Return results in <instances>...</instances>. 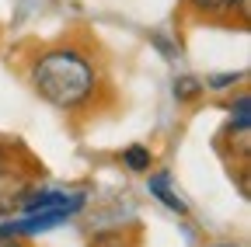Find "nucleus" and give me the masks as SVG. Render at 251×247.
Listing matches in <instances>:
<instances>
[{"label":"nucleus","mask_w":251,"mask_h":247,"mask_svg":"<svg viewBox=\"0 0 251 247\" xmlns=\"http://www.w3.org/2000/svg\"><path fill=\"white\" fill-rule=\"evenodd\" d=\"M28 77H31L35 94L59 112L87 108L94 90H98V67L77 45H52L39 52Z\"/></svg>","instance_id":"obj_1"},{"label":"nucleus","mask_w":251,"mask_h":247,"mask_svg":"<svg viewBox=\"0 0 251 247\" xmlns=\"http://www.w3.org/2000/svg\"><path fill=\"white\" fill-rule=\"evenodd\" d=\"M227 11H230V14H237V18L248 24V18H251V0H230Z\"/></svg>","instance_id":"obj_9"},{"label":"nucleus","mask_w":251,"mask_h":247,"mask_svg":"<svg viewBox=\"0 0 251 247\" xmlns=\"http://www.w3.org/2000/svg\"><path fill=\"white\" fill-rule=\"evenodd\" d=\"M213 247H237V244H213Z\"/></svg>","instance_id":"obj_12"},{"label":"nucleus","mask_w":251,"mask_h":247,"mask_svg":"<svg viewBox=\"0 0 251 247\" xmlns=\"http://www.w3.org/2000/svg\"><path fill=\"white\" fill-rule=\"evenodd\" d=\"M28 188H31V178L18 164H4V167H0V220H7V216H14L21 209Z\"/></svg>","instance_id":"obj_2"},{"label":"nucleus","mask_w":251,"mask_h":247,"mask_svg":"<svg viewBox=\"0 0 251 247\" xmlns=\"http://www.w3.org/2000/svg\"><path fill=\"white\" fill-rule=\"evenodd\" d=\"M122 164L129 167L133 174H147L150 164H153V153H150V146H143V143H129V146L122 150Z\"/></svg>","instance_id":"obj_4"},{"label":"nucleus","mask_w":251,"mask_h":247,"mask_svg":"<svg viewBox=\"0 0 251 247\" xmlns=\"http://www.w3.org/2000/svg\"><path fill=\"white\" fill-rule=\"evenodd\" d=\"M227 108H230V133L248 136V129H251V98L241 94V98H234Z\"/></svg>","instance_id":"obj_5"},{"label":"nucleus","mask_w":251,"mask_h":247,"mask_svg":"<svg viewBox=\"0 0 251 247\" xmlns=\"http://www.w3.org/2000/svg\"><path fill=\"white\" fill-rule=\"evenodd\" d=\"M175 98L181 101V105H192V101H199L202 98V90H206V84L199 80V77H192V73H178V80H175Z\"/></svg>","instance_id":"obj_6"},{"label":"nucleus","mask_w":251,"mask_h":247,"mask_svg":"<svg viewBox=\"0 0 251 247\" xmlns=\"http://www.w3.org/2000/svg\"><path fill=\"white\" fill-rule=\"evenodd\" d=\"M0 247H28L21 237H7V233H0Z\"/></svg>","instance_id":"obj_10"},{"label":"nucleus","mask_w":251,"mask_h":247,"mask_svg":"<svg viewBox=\"0 0 251 247\" xmlns=\"http://www.w3.org/2000/svg\"><path fill=\"white\" fill-rule=\"evenodd\" d=\"M150 195H153L157 202H164V205H168L175 216H185V212H188V205H185V202H181V199L171 192V174H168V171H157V174H150Z\"/></svg>","instance_id":"obj_3"},{"label":"nucleus","mask_w":251,"mask_h":247,"mask_svg":"<svg viewBox=\"0 0 251 247\" xmlns=\"http://www.w3.org/2000/svg\"><path fill=\"white\" fill-rule=\"evenodd\" d=\"M4 164H14V157H11V146L0 143V167H4Z\"/></svg>","instance_id":"obj_11"},{"label":"nucleus","mask_w":251,"mask_h":247,"mask_svg":"<svg viewBox=\"0 0 251 247\" xmlns=\"http://www.w3.org/2000/svg\"><path fill=\"white\" fill-rule=\"evenodd\" d=\"M230 0H185V7L192 14H202V18H213V14H224Z\"/></svg>","instance_id":"obj_7"},{"label":"nucleus","mask_w":251,"mask_h":247,"mask_svg":"<svg viewBox=\"0 0 251 247\" xmlns=\"http://www.w3.org/2000/svg\"><path fill=\"white\" fill-rule=\"evenodd\" d=\"M244 80V70H237V73H220V77H209L206 80V87H213V90H224V87H234V84H241Z\"/></svg>","instance_id":"obj_8"}]
</instances>
